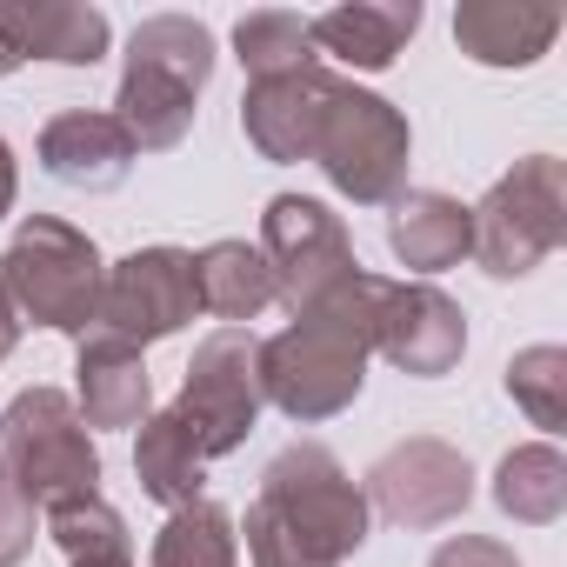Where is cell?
I'll list each match as a JSON object with an SVG mask.
<instances>
[{"mask_svg":"<svg viewBox=\"0 0 567 567\" xmlns=\"http://www.w3.org/2000/svg\"><path fill=\"white\" fill-rule=\"evenodd\" d=\"M134 141L114 114H94V107H68L41 127V167L61 181V187H81V194H107L134 174Z\"/></svg>","mask_w":567,"mask_h":567,"instance_id":"5bb4252c","label":"cell"},{"mask_svg":"<svg viewBox=\"0 0 567 567\" xmlns=\"http://www.w3.org/2000/svg\"><path fill=\"white\" fill-rule=\"evenodd\" d=\"M14 194H21V167H14V147L0 141V220L14 214Z\"/></svg>","mask_w":567,"mask_h":567,"instance_id":"f546056e","label":"cell"},{"mask_svg":"<svg viewBox=\"0 0 567 567\" xmlns=\"http://www.w3.org/2000/svg\"><path fill=\"white\" fill-rule=\"evenodd\" d=\"M560 34V8L540 0H461L454 8V41L481 68H534Z\"/></svg>","mask_w":567,"mask_h":567,"instance_id":"e0dca14e","label":"cell"},{"mask_svg":"<svg viewBox=\"0 0 567 567\" xmlns=\"http://www.w3.org/2000/svg\"><path fill=\"white\" fill-rule=\"evenodd\" d=\"M254 507H267L280 527H288L315 560H328V567H341L348 554H361V540L374 527V507H368L361 481L321 441H288V447H280L260 467Z\"/></svg>","mask_w":567,"mask_h":567,"instance_id":"5b68a950","label":"cell"},{"mask_svg":"<svg viewBox=\"0 0 567 567\" xmlns=\"http://www.w3.org/2000/svg\"><path fill=\"white\" fill-rule=\"evenodd\" d=\"M21 348V315H14V301L8 295H0V361H8Z\"/></svg>","mask_w":567,"mask_h":567,"instance_id":"1f68e13d","label":"cell"},{"mask_svg":"<svg viewBox=\"0 0 567 567\" xmlns=\"http://www.w3.org/2000/svg\"><path fill=\"white\" fill-rule=\"evenodd\" d=\"M21 68V41H14V28H8V0H0V81H8Z\"/></svg>","mask_w":567,"mask_h":567,"instance_id":"4dcf8cb0","label":"cell"},{"mask_svg":"<svg viewBox=\"0 0 567 567\" xmlns=\"http://www.w3.org/2000/svg\"><path fill=\"white\" fill-rule=\"evenodd\" d=\"M427 567H520V554L507 540H494V534H447L427 554Z\"/></svg>","mask_w":567,"mask_h":567,"instance_id":"83f0119b","label":"cell"},{"mask_svg":"<svg viewBox=\"0 0 567 567\" xmlns=\"http://www.w3.org/2000/svg\"><path fill=\"white\" fill-rule=\"evenodd\" d=\"M334 94H341V74L321 68V61L315 68H295V74H274V81H247V94H240V134L274 167L315 161L321 127L334 114Z\"/></svg>","mask_w":567,"mask_h":567,"instance_id":"4fadbf2b","label":"cell"},{"mask_svg":"<svg viewBox=\"0 0 567 567\" xmlns=\"http://www.w3.org/2000/svg\"><path fill=\"white\" fill-rule=\"evenodd\" d=\"M361 494H368V507L388 514L394 527L427 534V527H447V520L467 514V501H474V467H467V454L447 447L441 434H408V441H394V447L368 467Z\"/></svg>","mask_w":567,"mask_h":567,"instance_id":"8fae6325","label":"cell"},{"mask_svg":"<svg viewBox=\"0 0 567 567\" xmlns=\"http://www.w3.org/2000/svg\"><path fill=\"white\" fill-rule=\"evenodd\" d=\"M494 507L520 527H554L567 514V454L554 441H520L494 467Z\"/></svg>","mask_w":567,"mask_h":567,"instance_id":"7402d4cb","label":"cell"},{"mask_svg":"<svg viewBox=\"0 0 567 567\" xmlns=\"http://www.w3.org/2000/svg\"><path fill=\"white\" fill-rule=\"evenodd\" d=\"M234 54L247 68V81H274V74H295V68H315V41H308V21L288 14V8H260V14H240L234 21Z\"/></svg>","mask_w":567,"mask_h":567,"instance_id":"cb8c5ba5","label":"cell"},{"mask_svg":"<svg viewBox=\"0 0 567 567\" xmlns=\"http://www.w3.org/2000/svg\"><path fill=\"white\" fill-rule=\"evenodd\" d=\"M414 34H421V0H354V8H328L308 21L315 54H334L341 68L361 74L394 68Z\"/></svg>","mask_w":567,"mask_h":567,"instance_id":"2e32d148","label":"cell"},{"mask_svg":"<svg viewBox=\"0 0 567 567\" xmlns=\"http://www.w3.org/2000/svg\"><path fill=\"white\" fill-rule=\"evenodd\" d=\"M381 274H348L334 295L301 308L274 341H260V394L288 414L295 427H321L348 414L368 388L374 361V308H381Z\"/></svg>","mask_w":567,"mask_h":567,"instance_id":"6da1fadb","label":"cell"},{"mask_svg":"<svg viewBox=\"0 0 567 567\" xmlns=\"http://www.w3.org/2000/svg\"><path fill=\"white\" fill-rule=\"evenodd\" d=\"M260 408H267V394H260V341L247 328H220V334H207L194 348L181 401L167 414L200 441L207 461H220V454H234L254 434Z\"/></svg>","mask_w":567,"mask_h":567,"instance_id":"9c48e42d","label":"cell"},{"mask_svg":"<svg viewBox=\"0 0 567 567\" xmlns=\"http://www.w3.org/2000/svg\"><path fill=\"white\" fill-rule=\"evenodd\" d=\"M134 481H141V494L161 501L167 514L187 507V501H200V487H207V454H200V441H194L167 408L141 421V441H134Z\"/></svg>","mask_w":567,"mask_h":567,"instance_id":"44dd1931","label":"cell"},{"mask_svg":"<svg viewBox=\"0 0 567 567\" xmlns=\"http://www.w3.org/2000/svg\"><path fill=\"white\" fill-rule=\"evenodd\" d=\"M260 260L274 267V301L301 315L315 308L321 295H334L348 274H361L354 260V240L341 227V214L315 194H274L267 214H260Z\"/></svg>","mask_w":567,"mask_h":567,"instance_id":"ba28073f","label":"cell"},{"mask_svg":"<svg viewBox=\"0 0 567 567\" xmlns=\"http://www.w3.org/2000/svg\"><path fill=\"white\" fill-rule=\"evenodd\" d=\"M214 28L194 14H147L127 41L114 121L127 127L134 154H174L194 127V101L214 81Z\"/></svg>","mask_w":567,"mask_h":567,"instance_id":"7a4b0ae2","label":"cell"},{"mask_svg":"<svg viewBox=\"0 0 567 567\" xmlns=\"http://www.w3.org/2000/svg\"><path fill=\"white\" fill-rule=\"evenodd\" d=\"M101 280H107L101 247L54 214H28L0 254V295L14 301L21 328L34 321L48 334H87L101 315Z\"/></svg>","mask_w":567,"mask_h":567,"instance_id":"3957f363","label":"cell"},{"mask_svg":"<svg viewBox=\"0 0 567 567\" xmlns=\"http://www.w3.org/2000/svg\"><path fill=\"white\" fill-rule=\"evenodd\" d=\"M247 560L254 567H328V560H315L288 527H280L267 507H247Z\"/></svg>","mask_w":567,"mask_h":567,"instance_id":"4316f807","label":"cell"},{"mask_svg":"<svg viewBox=\"0 0 567 567\" xmlns=\"http://www.w3.org/2000/svg\"><path fill=\"white\" fill-rule=\"evenodd\" d=\"M28 554H34V507L14 487H0V567H21Z\"/></svg>","mask_w":567,"mask_h":567,"instance_id":"f1b7e54d","label":"cell"},{"mask_svg":"<svg viewBox=\"0 0 567 567\" xmlns=\"http://www.w3.org/2000/svg\"><path fill=\"white\" fill-rule=\"evenodd\" d=\"M200 315V288H194V254L187 247H134L127 260L107 267L101 280V315L87 334H107L121 348H154L167 334H181Z\"/></svg>","mask_w":567,"mask_h":567,"instance_id":"30bf717a","label":"cell"},{"mask_svg":"<svg viewBox=\"0 0 567 567\" xmlns=\"http://www.w3.org/2000/svg\"><path fill=\"white\" fill-rule=\"evenodd\" d=\"M8 28L21 41V61H61V68H94L114 41L101 8L81 0H8Z\"/></svg>","mask_w":567,"mask_h":567,"instance_id":"d6986e66","label":"cell"},{"mask_svg":"<svg viewBox=\"0 0 567 567\" xmlns=\"http://www.w3.org/2000/svg\"><path fill=\"white\" fill-rule=\"evenodd\" d=\"M74 414L94 427H141L154 414V374L141 348H121L107 334H81L74 354Z\"/></svg>","mask_w":567,"mask_h":567,"instance_id":"9a60e30c","label":"cell"},{"mask_svg":"<svg viewBox=\"0 0 567 567\" xmlns=\"http://www.w3.org/2000/svg\"><path fill=\"white\" fill-rule=\"evenodd\" d=\"M408 154H414L408 114L394 101L341 81L334 114L321 127V147H315V167L328 174V187L354 207H388L408 187Z\"/></svg>","mask_w":567,"mask_h":567,"instance_id":"52a82bcc","label":"cell"},{"mask_svg":"<svg viewBox=\"0 0 567 567\" xmlns=\"http://www.w3.org/2000/svg\"><path fill=\"white\" fill-rule=\"evenodd\" d=\"M394 214H388V247H394V260L408 267V274H441V267H461L467 260V247H474V220H467V207L454 200V194H441V187H408L401 200H388Z\"/></svg>","mask_w":567,"mask_h":567,"instance_id":"ac0fdd59","label":"cell"},{"mask_svg":"<svg viewBox=\"0 0 567 567\" xmlns=\"http://www.w3.org/2000/svg\"><path fill=\"white\" fill-rule=\"evenodd\" d=\"M0 487H8V474H0Z\"/></svg>","mask_w":567,"mask_h":567,"instance_id":"d6a6232c","label":"cell"},{"mask_svg":"<svg viewBox=\"0 0 567 567\" xmlns=\"http://www.w3.org/2000/svg\"><path fill=\"white\" fill-rule=\"evenodd\" d=\"M474 260L487 280H527L560 240H567V167L554 154L514 161L474 207Z\"/></svg>","mask_w":567,"mask_h":567,"instance_id":"8992f818","label":"cell"},{"mask_svg":"<svg viewBox=\"0 0 567 567\" xmlns=\"http://www.w3.org/2000/svg\"><path fill=\"white\" fill-rule=\"evenodd\" d=\"M507 394H514V408H520L534 427L560 434V427H567V348H554V341L520 348V354L507 361Z\"/></svg>","mask_w":567,"mask_h":567,"instance_id":"484cf974","label":"cell"},{"mask_svg":"<svg viewBox=\"0 0 567 567\" xmlns=\"http://www.w3.org/2000/svg\"><path fill=\"white\" fill-rule=\"evenodd\" d=\"M374 354H388L414 381H441L467 354V315L434 280H388L374 308Z\"/></svg>","mask_w":567,"mask_h":567,"instance_id":"7c38bea8","label":"cell"},{"mask_svg":"<svg viewBox=\"0 0 567 567\" xmlns=\"http://www.w3.org/2000/svg\"><path fill=\"white\" fill-rule=\"evenodd\" d=\"M194 288H200V315L240 328L274 308V267L260 260L254 240H214L194 254Z\"/></svg>","mask_w":567,"mask_h":567,"instance_id":"ffe728a7","label":"cell"},{"mask_svg":"<svg viewBox=\"0 0 567 567\" xmlns=\"http://www.w3.org/2000/svg\"><path fill=\"white\" fill-rule=\"evenodd\" d=\"M147 567H240V527L220 501H187L161 520Z\"/></svg>","mask_w":567,"mask_h":567,"instance_id":"603a6c76","label":"cell"},{"mask_svg":"<svg viewBox=\"0 0 567 567\" xmlns=\"http://www.w3.org/2000/svg\"><path fill=\"white\" fill-rule=\"evenodd\" d=\"M48 534L68 560H134V534H127L121 507H107L101 494L48 507Z\"/></svg>","mask_w":567,"mask_h":567,"instance_id":"d4e9b609","label":"cell"},{"mask_svg":"<svg viewBox=\"0 0 567 567\" xmlns=\"http://www.w3.org/2000/svg\"><path fill=\"white\" fill-rule=\"evenodd\" d=\"M0 474L28 507H61L101 494V447L87 421L74 414V394L28 388L0 408Z\"/></svg>","mask_w":567,"mask_h":567,"instance_id":"277c9868","label":"cell"}]
</instances>
